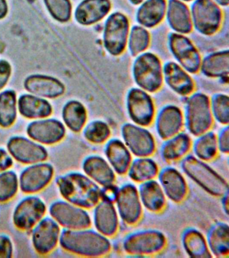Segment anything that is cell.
I'll return each instance as SVG.
<instances>
[{
  "instance_id": "5",
  "label": "cell",
  "mask_w": 229,
  "mask_h": 258,
  "mask_svg": "<svg viewBox=\"0 0 229 258\" xmlns=\"http://www.w3.org/2000/svg\"><path fill=\"white\" fill-rule=\"evenodd\" d=\"M164 234L157 230H144L134 232L124 240L122 248L132 255L144 256L160 253L166 247Z\"/></svg>"
},
{
  "instance_id": "25",
  "label": "cell",
  "mask_w": 229,
  "mask_h": 258,
  "mask_svg": "<svg viewBox=\"0 0 229 258\" xmlns=\"http://www.w3.org/2000/svg\"><path fill=\"white\" fill-rule=\"evenodd\" d=\"M17 106L20 114L28 119L37 120L48 118L53 113V107L49 101L31 94L20 97Z\"/></svg>"
},
{
  "instance_id": "43",
  "label": "cell",
  "mask_w": 229,
  "mask_h": 258,
  "mask_svg": "<svg viewBox=\"0 0 229 258\" xmlns=\"http://www.w3.org/2000/svg\"><path fill=\"white\" fill-rule=\"evenodd\" d=\"M149 44V34L144 28L134 26L130 33L129 48L132 55L145 50Z\"/></svg>"
},
{
  "instance_id": "14",
  "label": "cell",
  "mask_w": 229,
  "mask_h": 258,
  "mask_svg": "<svg viewBox=\"0 0 229 258\" xmlns=\"http://www.w3.org/2000/svg\"><path fill=\"white\" fill-rule=\"evenodd\" d=\"M129 28L128 18L120 12L112 14L106 22L104 42L106 50L119 55L125 49Z\"/></svg>"
},
{
  "instance_id": "41",
  "label": "cell",
  "mask_w": 229,
  "mask_h": 258,
  "mask_svg": "<svg viewBox=\"0 0 229 258\" xmlns=\"http://www.w3.org/2000/svg\"><path fill=\"white\" fill-rule=\"evenodd\" d=\"M52 17L60 22L71 19L72 6L70 0H44Z\"/></svg>"
},
{
  "instance_id": "33",
  "label": "cell",
  "mask_w": 229,
  "mask_h": 258,
  "mask_svg": "<svg viewBox=\"0 0 229 258\" xmlns=\"http://www.w3.org/2000/svg\"><path fill=\"white\" fill-rule=\"evenodd\" d=\"M182 244L185 251L191 257H212L206 239L198 230L188 229L182 235Z\"/></svg>"
},
{
  "instance_id": "37",
  "label": "cell",
  "mask_w": 229,
  "mask_h": 258,
  "mask_svg": "<svg viewBox=\"0 0 229 258\" xmlns=\"http://www.w3.org/2000/svg\"><path fill=\"white\" fill-rule=\"evenodd\" d=\"M192 147L195 157L204 161L214 160L219 152L217 136L212 132L198 136Z\"/></svg>"
},
{
  "instance_id": "48",
  "label": "cell",
  "mask_w": 229,
  "mask_h": 258,
  "mask_svg": "<svg viewBox=\"0 0 229 258\" xmlns=\"http://www.w3.org/2000/svg\"><path fill=\"white\" fill-rule=\"evenodd\" d=\"M118 191V187L114 184L102 187V189L101 188V200L112 203H115Z\"/></svg>"
},
{
  "instance_id": "34",
  "label": "cell",
  "mask_w": 229,
  "mask_h": 258,
  "mask_svg": "<svg viewBox=\"0 0 229 258\" xmlns=\"http://www.w3.org/2000/svg\"><path fill=\"white\" fill-rule=\"evenodd\" d=\"M62 118L65 126L74 133H79L87 121V111L85 106L78 101L66 103L62 110Z\"/></svg>"
},
{
  "instance_id": "9",
  "label": "cell",
  "mask_w": 229,
  "mask_h": 258,
  "mask_svg": "<svg viewBox=\"0 0 229 258\" xmlns=\"http://www.w3.org/2000/svg\"><path fill=\"white\" fill-rule=\"evenodd\" d=\"M55 168L49 162L29 165L24 169L19 178V187L26 195H35L43 191L53 181Z\"/></svg>"
},
{
  "instance_id": "27",
  "label": "cell",
  "mask_w": 229,
  "mask_h": 258,
  "mask_svg": "<svg viewBox=\"0 0 229 258\" xmlns=\"http://www.w3.org/2000/svg\"><path fill=\"white\" fill-rule=\"evenodd\" d=\"M142 207L152 213H160L166 205V197L158 181H144L138 189Z\"/></svg>"
},
{
  "instance_id": "15",
  "label": "cell",
  "mask_w": 229,
  "mask_h": 258,
  "mask_svg": "<svg viewBox=\"0 0 229 258\" xmlns=\"http://www.w3.org/2000/svg\"><path fill=\"white\" fill-rule=\"evenodd\" d=\"M122 136L128 150L136 157L151 156L156 151L154 137L145 128L127 123L122 126Z\"/></svg>"
},
{
  "instance_id": "1",
  "label": "cell",
  "mask_w": 229,
  "mask_h": 258,
  "mask_svg": "<svg viewBox=\"0 0 229 258\" xmlns=\"http://www.w3.org/2000/svg\"><path fill=\"white\" fill-rule=\"evenodd\" d=\"M56 184L65 201L84 209H93L101 201V187L85 173H65L56 179Z\"/></svg>"
},
{
  "instance_id": "30",
  "label": "cell",
  "mask_w": 229,
  "mask_h": 258,
  "mask_svg": "<svg viewBox=\"0 0 229 258\" xmlns=\"http://www.w3.org/2000/svg\"><path fill=\"white\" fill-rule=\"evenodd\" d=\"M211 255L217 257H228L229 229L228 224L218 223L213 225L206 237Z\"/></svg>"
},
{
  "instance_id": "46",
  "label": "cell",
  "mask_w": 229,
  "mask_h": 258,
  "mask_svg": "<svg viewBox=\"0 0 229 258\" xmlns=\"http://www.w3.org/2000/svg\"><path fill=\"white\" fill-rule=\"evenodd\" d=\"M12 73L11 64L7 60H0V90L7 84Z\"/></svg>"
},
{
  "instance_id": "51",
  "label": "cell",
  "mask_w": 229,
  "mask_h": 258,
  "mask_svg": "<svg viewBox=\"0 0 229 258\" xmlns=\"http://www.w3.org/2000/svg\"><path fill=\"white\" fill-rule=\"evenodd\" d=\"M221 6H226L228 5L229 0H214Z\"/></svg>"
},
{
  "instance_id": "31",
  "label": "cell",
  "mask_w": 229,
  "mask_h": 258,
  "mask_svg": "<svg viewBox=\"0 0 229 258\" xmlns=\"http://www.w3.org/2000/svg\"><path fill=\"white\" fill-rule=\"evenodd\" d=\"M168 20L171 27L181 33H189L192 30V18L188 6L180 0H170Z\"/></svg>"
},
{
  "instance_id": "35",
  "label": "cell",
  "mask_w": 229,
  "mask_h": 258,
  "mask_svg": "<svg viewBox=\"0 0 229 258\" xmlns=\"http://www.w3.org/2000/svg\"><path fill=\"white\" fill-rule=\"evenodd\" d=\"M159 167L156 161L148 157H138L132 161L128 170L130 178L137 183L154 179L158 176Z\"/></svg>"
},
{
  "instance_id": "4",
  "label": "cell",
  "mask_w": 229,
  "mask_h": 258,
  "mask_svg": "<svg viewBox=\"0 0 229 258\" xmlns=\"http://www.w3.org/2000/svg\"><path fill=\"white\" fill-rule=\"evenodd\" d=\"M213 124V115L208 97L202 93L191 96L187 102L186 125L189 132L198 137L208 132Z\"/></svg>"
},
{
  "instance_id": "12",
  "label": "cell",
  "mask_w": 229,
  "mask_h": 258,
  "mask_svg": "<svg viewBox=\"0 0 229 258\" xmlns=\"http://www.w3.org/2000/svg\"><path fill=\"white\" fill-rule=\"evenodd\" d=\"M192 14L196 30L206 35L218 31L222 23V12L213 0H196Z\"/></svg>"
},
{
  "instance_id": "7",
  "label": "cell",
  "mask_w": 229,
  "mask_h": 258,
  "mask_svg": "<svg viewBox=\"0 0 229 258\" xmlns=\"http://www.w3.org/2000/svg\"><path fill=\"white\" fill-rule=\"evenodd\" d=\"M47 211V205L43 200L37 196H28L22 199L14 210V225L21 231H31L45 217Z\"/></svg>"
},
{
  "instance_id": "8",
  "label": "cell",
  "mask_w": 229,
  "mask_h": 258,
  "mask_svg": "<svg viewBox=\"0 0 229 258\" xmlns=\"http://www.w3.org/2000/svg\"><path fill=\"white\" fill-rule=\"evenodd\" d=\"M133 74L136 84L147 92H156L162 86V66L154 54L144 53L138 56L134 62Z\"/></svg>"
},
{
  "instance_id": "38",
  "label": "cell",
  "mask_w": 229,
  "mask_h": 258,
  "mask_svg": "<svg viewBox=\"0 0 229 258\" xmlns=\"http://www.w3.org/2000/svg\"><path fill=\"white\" fill-rule=\"evenodd\" d=\"M17 94L13 90L0 93V126L4 128L13 126L17 118Z\"/></svg>"
},
{
  "instance_id": "11",
  "label": "cell",
  "mask_w": 229,
  "mask_h": 258,
  "mask_svg": "<svg viewBox=\"0 0 229 258\" xmlns=\"http://www.w3.org/2000/svg\"><path fill=\"white\" fill-rule=\"evenodd\" d=\"M31 231L32 244L39 255H47L55 251L59 243L61 229L53 218L44 217Z\"/></svg>"
},
{
  "instance_id": "44",
  "label": "cell",
  "mask_w": 229,
  "mask_h": 258,
  "mask_svg": "<svg viewBox=\"0 0 229 258\" xmlns=\"http://www.w3.org/2000/svg\"><path fill=\"white\" fill-rule=\"evenodd\" d=\"M14 245L13 240L7 235H0V258L13 257Z\"/></svg>"
},
{
  "instance_id": "52",
  "label": "cell",
  "mask_w": 229,
  "mask_h": 258,
  "mask_svg": "<svg viewBox=\"0 0 229 258\" xmlns=\"http://www.w3.org/2000/svg\"><path fill=\"white\" fill-rule=\"evenodd\" d=\"M143 1L144 0H130V2H131L132 4H134V5H138V4L142 3Z\"/></svg>"
},
{
  "instance_id": "39",
  "label": "cell",
  "mask_w": 229,
  "mask_h": 258,
  "mask_svg": "<svg viewBox=\"0 0 229 258\" xmlns=\"http://www.w3.org/2000/svg\"><path fill=\"white\" fill-rule=\"evenodd\" d=\"M19 189V178L15 171L8 169L0 173V203L11 201Z\"/></svg>"
},
{
  "instance_id": "17",
  "label": "cell",
  "mask_w": 229,
  "mask_h": 258,
  "mask_svg": "<svg viewBox=\"0 0 229 258\" xmlns=\"http://www.w3.org/2000/svg\"><path fill=\"white\" fill-rule=\"evenodd\" d=\"M128 114L135 124L147 126L152 122L155 107L152 99L144 91L134 88L128 93L127 98Z\"/></svg>"
},
{
  "instance_id": "53",
  "label": "cell",
  "mask_w": 229,
  "mask_h": 258,
  "mask_svg": "<svg viewBox=\"0 0 229 258\" xmlns=\"http://www.w3.org/2000/svg\"><path fill=\"white\" fill-rule=\"evenodd\" d=\"M184 1L190 2V1H192V0H184Z\"/></svg>"
},
{
  "instance_id": "19",
  "label": "cell",
  "mask_w": 229,
  "mask_h": 258,
  "mask_svg": "<svg viewBox=\"0 0 229 258\" xmlns=\"http://www.w3.org/2000/svg\"><path fill=\"white\" fill-rule=\"evenodd\" d=\"M159 181L165 195L176 203H182L188 195L186 179L178 169L167 167L159 171Z\"/></svg>"
},
{
  "instance_id": "24",
  "label": "cell",
  "mask_w": 229,
  "mask_h": 258,
  "mask_svg": "<svg viewBox=\"0 0 229 258\" xmlns=\"http://www.w3.org/2000/svg\"><path fill=\"white\" fill-rule=\"evenodd\" d=\"M183 124L184 118L180 109L176 106H168L159 113L156 128L161 138L166 140L180 133Z\"/></svg>"
},
{
  "instance_id": "18",
  "label": "cell",
  "mask_w": 229,
  "mask_h": 258,
  "mask_svg": "<svg viewBox=\"0 0 229 258\" xmlns=\"http://www.w3.org/2000/svg\"><path fill=\"white\" fill-rule=\"evenodd\" d=\"M170 46L175 57L185 70L192 74L198 72L201 66L200 56L188 38L181 34H171Z\"/></svg>"
},
{
  "instance_id": "47",
  "label": "cell",
  "mask_w": 229,
  "mask_h": 258,
  "mask_svg": "<svg viewBox=\"0 0 229 258\" xmlns=\"http://www.w3.org/2000/svg\"><path fill=\"white\" fill-rule=\"evenodd\" d=\"M14 165V159L9 151L0 147V173L10 169Z\"/></svg>"
},
{
  "instance_id": "26",
  "label": "cell",
  "mask_w": 229,
  "mask_h": 258,
  "mask_svg": "<svg viewBox=\"0 0 229 258\" xmlns=\"http://www.w3.org/2000/svg\"><path fill=\"white\" fill-rule=\"evenodd\" d=\"M105 154L115 173L124 175L128 172L132 162V155L124 142L119 139L108 141L105 147Z\"/></svg>"
},
{
  "instance_id": "13",
  "label": "cell",
  "mask_w": 229,
  "mask_h": 258,
  "mask_svg": "<svg viewBox=\"0 0 229 258\" xmlns=\"http://www.w3.org/2000/svg\"><path fill=\"white\" fill-rule=\"evenodd\" d=\"M115 203L118 215L126 225H135L141 219V201L138 189L132 183H125L118 188Z\"/></svg>"
},
{
  "instance_id": "36",
  "label": "cell",
  "mask_w": 229,
  "mask_h": 258,
  "mask_svg": "<svg viewBox=\"0 0 229 258\" xmlns=\"http://www.w3.org/2000/svg\"><path fill=\"white\" fill-rule=\"evenodd\" d=\"M229 54L228 50L210 54L202 63V72L206 76L212 78L228 77Z\"/></svg>"
},
{
  "instance_id": "3",
  "label": "cell",
  "mask_w": 229,
  "mask_h": 258,
  "mask_svg": "<svg viewBox=\"0 0 229 258\" xmlns=\"http://www.w3.org/2000/svg\"><path fill=\"white\" fill-rule=\"evenodd\" d=\"M183 171L209 195L222 197L228 193L226 179L211 168L205 161L194 155H186L181 162Z\"/></svg>"
},
{
  "instance_id": "10",
  "label": "cell",
  "mask_w": 229,
  "mask_h": 258,
  "mask_svg": "<svg viewBox=\"0 0 229 258\" xmlns=\"http://www.w3.org/2000/svg\"><path fill=\"white\" fill-rule=\"evenodd\" d=\"M7 151L14 160L24 165L43 162L49 158V152L44 145L31 138L12 137L8 141Z\"/></svg>"
},
{
  "instance_id": "22",
  "label": "cell",
  "mask_w": 229,
  "mask_h": 258,
  "mask_svg": "<svg viewBox=\"0 0 229 258\" xmlns=\"http://www.w3.org/2000/svg\"><path fill=\"white\" fill-rule=\"evenodd\" d=\"M94 208V222L96 230L106 237H113L119 226L118 214L114 203L101 200Z\"/></svg>"
},
{
  "instance_id": "29",
  "label": "cell",
  "mask_w": 229,
  "mask_h": 258,
  "mask_svg": "<svg viewBox=\"0 0 229 258\" xmlns=\"http://www.w3.org/2000/svg\"><path fill=\"white\" fill-rule=\"evenodd\" d=\"M192 146L190 137L185 133H179L166 139L161 147V156L168 162L180 160L188 154Z\"/></svg>"
},
{
  "instance_id": "32",
  "label": "cell",
  "mask_w": 229,
  "mask_h": 258,
  "mask_svg": "<svg viewBox=\"0 0 229 258\" xmlns=\"http://www.w3.org/2000/svg\"><path fill=\"white\" fill-rule=\"evenodd\" d=\"M166 11V0H146L138 9L136 20L146 27H154L162 21Z\"/></svg>"
},
{
  "instance_id": "28",
  "label": "cell",
  "mask_w": 229,
  "mask_h": 258,
  "mask_svg": "<svg viewBox=\"0 0 229 258\" xmlns=\"http://www.w3.org/2000/svg\"><path fill=\"white\" fill-rule=\"evenodd\" d=\"M164 74L167 84L178 94L188 96L194 91L192 78L175 62H168L165 66Z\"/></svg>"
},
{
  "instance_id": "49",
  "label": "cell",
  "mask_w": 229,
  "mask_h": 258,
  "mask_svg": "<svg viewBox=\"0 0 229 258\" xmlns=\"http://www.w3.org/2000/svg\"><path fill=\"white\" fill-rule=\"evenodd\" d=\"M8 14L7 0H0V19L5 18Z\"/></svg>"
},
{
  "instance_id": "20",
  "label": "cell",
  "mask_w": 229,
  "mask_h": 258,
  "mask_svg": "<svg viewBox=\"0 0 229 258\" xmlns=\"http://www.w3.org/2000/svg\"><path fill=\"white\" fill-rule=\"evenodd\" d=\"M84 173L102 187L114 184L116 173L107 160L99 155H90L82 163Z\"/></svg>"
},
{
  "instance_id": "2",
  "label": "cell",
  "mask_w": 229,
  "mask_h": 258,
  "mask_svg": "<svg viewBox=\"0 0 229 258\" xmlns=\"http://www.w3.org/2000/svg\"><path fill=\"white\" fill-rule=\"evenodd\" d=\"M59 245L64 251L82 257L105 256L111 251L109 239L99 232L87 229L61 231Z\"/></svg>"
},
{
  "instance_id": "45",
  "label": "cell",
  "mask_w": 229,
  "mask_h": 258,
  "mask_svg": "<svg viewBox=\"0 0 229 258\" xmlns=\"http://www.w3.org/2000/svg\"><path fill=\"white\" fill-rule=\"evenodd\" d=\"M218 151L224 154H228L229 152V132L228 127L223 128L217 137Z\"/></svg>"
},
{
  "instance_id": "23",
  "label": "cell",
  "mask_w": 229,
  "mask_h": 258,
  "mask_svg": "<svg viewBox=\"0 0 229 258\" xmlns=\"http://www.w3.org/2000/svg\"><path fill=\"white\" fill-rule=\"evenodd\" d=\"M111 6L110 0H84L76 8L75 20L82 25H91L105 17Z\"/></svg>"
},
{
  "instance_id": "40",
  "label": "cell",
  "mask_w": 229,
  "mask_h": 258,
  "mask_svg": "<svg viewBox=\"0 0 229 258\" xmlns=\"http://www.w3.org/2000/svg\"><path fill=\"white\" fill-rule=\"evenodd\" d=\"M111 131L109 126L103 121L96 120L90 122L84 128V138L93 144H102L109 139Z\"/></svg>"
},
{
  "instance_id": "21",
  "label": "cell",
  "mask_w": 229,
  "mask_h": 258,
  "mask_svg": "<svg viewBox=\"0 0 229 258\" xmlns=\"http://www.w3.org/2000/svg\"><path fill=\"white\" fill-rule=\"evenodd\" d=\"M25 88L28 92L42 98H56L65 93L63 83L53 77L33 75L26 79Z\"/></svg>"
},
{
  "instance_id": "50",
  "label": "cell",
  "mask_w": 229,
  "mask_h": 258,
  "mask_svg": "<svg viewBox=\"0 0 229 258\" xmlns=\"http://www.w3.org/2000/svg\"><path fill=\"white\" fill-rule=\"evenodd\" d=\"M223 208H224V210L225 213H226V215H228V193L226 194L224 196H223Z\"/></svg>"
},
{
  "instance_id": "16",
  "label": "cell",
  "mask_w": 229,
  "mask_h": 258,
  "mask_svg": "<svg viewBox=\"0 0 229 258\" xmlns=\"http://www.w3.org/2000/svg\"><path fill=\"white\" fill-rule=\"evenodd\" d=\"M29 138L43 145H53L61 142L65 137V124L55 118L37 119L28 125Z\"/></svg>"
},
{
  "instance_id": "6",
  "label": "cell",
  "mask_w": 229,
  "mask_h": 258,
  "mask_svg": "<svg viewBox=\"0 0 229 258\" xmlns=\"http://www.w3.org/2000/svg\"><path fill=\"white\" fill-rule=\"evenodd\" d=\"M49 212L50 217L65 229H87L92 225L91 217L86 209L65 200L53 202Z\"/></svg>"
},
{
  "instance_id": "42",
  "label": "cell",
  "mask_w": 229,
  "mask_h": 258,
  "mask_svg": "<svg viewBox=\"0 0 229 258\" xmlns=\"http://www.w3.org/2000/svg\"><path fill=\"white\" fill-rule=\"evenodd\" d=\"M228 97L223 94L215 95L211 102V110L213 116L222 124H228L229 122Z\"/></svg>"
}]
</instances>
